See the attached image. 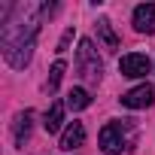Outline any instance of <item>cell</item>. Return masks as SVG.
Masks as SVG:
<instances>
[{
  "mask_svg": "<svg viewBox=\"0 0 155 155\" xmlns=\"http://www.w3.org/2000/svg\"><path fill=\"white\" fill-rule=\"evenodd\" d=\"M43 15H46V9L34 6V3H18L12 9V18L0 31V46H3V55H6L9 67H15V70L28 67V61L34 55V43H37Z\"/></svg>",
  "mask_w": 155,
  "mask_h": 155,
  "instance_id": "obj_1",
  "label": "cell"
},
{
  "mask_svg": "<svg viewBox=\"0 0 155 155\" xmlns=\"http://www.w3.org/2000/svg\"><path fill=\"white\" fill-rule=\"evenodd\" d=\"M76 70L85 82H97L101 73H104V64L97 58V49L91 40H79V49H76Z\"/></svg>",
  "mask_w": 155,
  "mask_h": 155,
  "instance_id": "obj_2",
  "label": "cell"
},
{
  "mask_svg": "<svg viewBox=\"0 0 155 155\" xmlns=\"http://www.w3.org/2000/svg\"><path fill=\"white\" fill-rule=\"evenodd\" d=\"M101 149H104V155H122V149H125V125L122 122H110L101 128Z\"/></svg>",
  "mask_w": 155,
  "mask_h": 155,
  "instance_id": "obj_3",
  "label": "cell"
},
{
  "mask_svg": "<svg viewBox=\"0 0 155 155\" xmlns=\"http://www.w3.org/2000/svg\"><path fill=\"white\" fill-rule=\"evenodd\" d=\"M149 70H152V61L146 55H137V52H131V55H125L119 61V73L128 76V79H140V76H146Z\"/></svg>",
  "mask_w": 155,
  "mask_h": 155,
  "instance_id": "obj_4",
  "label": "cell"
},
{
  "mask_svg": "<svg viewBox=\"0 0 155 155\" xmlns=\"http://www.w3.org/2000/svg\"><path fill=\"white\" fill-rule=\"evenodd\" d=\"M152 97H155V88L149 82H143V85H137V88H131V91L122 94V107H128V110H146L152 104Z\"/></svg>",
  "mask_w": 155,
  "mask_h": 155,
  "instance_id": "obj_5",
  "label": "cell"
},
{
  "mask_svg": "<svg viewBox=\"0 0 155 155\" xmlns=\"http://www.w3.org/2000/svg\"><path fill=\"white\" fill-rule=\"evenodd\" d=\"M134 31H140V34L155 31V3H140L134 9Z\"/></svg>",
  "mask_w": 155,
  "mask_h": 155,
  "instance_id": "obj_6",
  "label": "cell"
},
{
  "mask_svg": "<svg viewBox=\"0 0 155 155\" xmlns=\"http://www.w3.org/2000/svg\"><path fill=\"white\" fill-rule=\"evenodd\" d=\"M82 143H85V128H82V122H70V125L64 128V134H61V149L73 152V149H79Z\"/></svg>",
  "mask_w": 155,
  "mask_h": 155,
  "instance_id": "obj_7",
  "label": "cell"
},
{
  "mask_svg": "<svg viewBox=\"0 0 155 155\" xmlns=\"http://www.w3.org/2000/svg\"><path fill=\"white\" fill-rule=\"evenodd\" d=\"M31 122H34V113H31V110H25V113L15 116V125H12V140H15V146H25V143H28V137H31Z\"/></svg>",
  "mask_w": 155,
  "mask_h": 155,
  "instance_id": "obj_8",
  "label": "cell"
},
{
  "mask_svg": "<svg viewBox=\"0 0 155 155\" xmlns=\"http://www.w3.org/2000/svg\"><path fill=\"white\" fill-rule=\"evenodd\" d=\"M64 107H67V104L55 101V104L46 110V116H43V128H46L49 134H58V131H61V122H64Z\"/></svg>",
  "mask_w": 155,
  "mask_h": 155,
  "instance_id": "obj_9",
  "label": "cell"
},
{
  "mask_svg": "<svg viewBox=\"0 0 155 155\" xmlns=\"http://www.w3.org/2000/svg\"><path fill=\"white\" fill-rule=\"evenodd\" d=\"M97 37H101V43H104L107 49H119V37H116L110 18H101V21H97Z\"/></svg>",
  "mask_w": 155,
  "mask_h": 155,
  "instance_id": "obj_10",
  "label": "cell"
},
{
  "mask_svg": "<svg viewBox=\"0 0 155 155\" xmlns=\"http://www.w3.org/2000/svg\"><path fill=\"white\" fill-rule=\"evenodd\" d=\"M88 104H91V94H88L85 88H73V91L67 94V107H70V110H76V113L85 110Z\"/></svg>",
  "mask_w": 155,
  "mask_h": 155,
  "instance_id": "obj_11",
  "label": "cell"
},
{
  "mask_svg": "<svg viewBox=\"0 0 155 155\" xmlns=\"http://www.w3.org/2000/svg\"><path fill=\"white\" fill-rule=\"evenodd\" d=\"M64 70H67V67H64V61H55V64H52V70H49V82H46V88H49V91H55V88L61 85Z\"/></svg>",
  "mask_w": 155,
  "mask_h": 155,
  "instance_id": "obj_12",
  "label": "cell"
},
{
  "mask_svg": "<svg viewBox=\"0 0 155 155\" xmlns=\"http://www.w3.org/2000/svg\"><path fill=\"white\" fill-rule=\"evenodd\" d=\"M70 40H73V28H67V31H64V37H61V43H58V52H67Z\"/></svg>",
  "mask_w": 155,
  "mask_h": 155,
  "instance_id": "obj_13",
  "label": "cell"
}]
</instances>
